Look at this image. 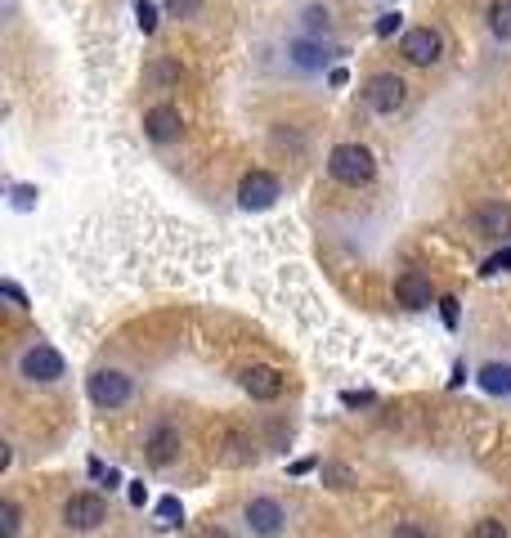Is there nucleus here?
Masks as SVG:
<instances>
[{
    "label": "nucleus",
    "mask_w": 511,
    "mask_h": 538,
    "mask_svg": "<svg viewBox=\"0 0 511 538\" xmlns=\"http://www.w3.org/2000/svg\"><path fill=\"white\" fill-rule=\"evenodd\" d=\"M328 175L345 188H363V184H373L377 180V158L373 149H363V144H337L328 153Z\"/></svg>",
    "instance_id": "1"
},
{
    "label": "nucleus",
    "mask_w": 511,
    "mask_h": 538,
    "mask_svg": "<svg viewBox=\"0 0 511 538\" xmlns=\"http://www.w3.org/2000/svg\"><path fill=\"white\" fill-rule=\"evenodd\" d=\"M86 395H90L95 409L112 413V409H126V404H130L135 381H130V373H121V368H95V373L86 377Z\"/></svg>",
    "instance_id": "2"
},
{
    "label": "nucleus",
    "mask_w": 511,
    "mask_h": 538,
    "mask_svg": "<svg viewBox=\"0 0 511 538\" xmlns=\"http://www.w3.org/2000/svg\"><path fill=\"white\" fill-rule=\"evenodd\" d=\"M19 377H23L27 386H54V381L67 377V364H63V355H58L50 342H32V346L19 355Z\"/></svg>",
    "instance_id": "3"
},
{
    "label": "nucleus",
    "mask_w": 511,
    "mask_h": 538,
    "mask_svg": "<svg viewBox=\"0 0 511 538\" xmlns=\"http://www.w3.org/2000/svg\"><path fill=\"white\" fill-rule=\"evenodd\" d=\"M363 104H368V112H377V117H395L408 104V81L399 73H373L368 81H363Z\"/></svg>",
    "instance_id": "4"
},
{
    "label": "nucleus",
    "mask_w": 511,
    "mask_h": 538,
    "mask_svg": "<svg viewBox=\"0 0 511 538\" xmlns=\"http://www.w3.org/2000/svg\"><path fill=\"white\" fill-rule=\"evenodd\" d=\"M243 525H247V534H252V538H278V534L287 529V511H283V503H278V498L256 494V498H247V503H243Z\"/></svg>",
    "instance_id": "5"
},
{
    "label": "nucleus",
    "mask_w": 511,
    "mask_h": 538,
    "mask_svg": "<svg viewBox=\"0 0 511 538\" xmlns=\"http://www.w3.org/2000/svg\"><path fill=\"white\" fill-rule=\"evenodd\" d=\"M278 197H283V180L274 171H265V166H256V171H247L238 180V207L243 211H269Z\"/></svg>",
    "instance_id": "6"
},
{
    "label": "nucleus",
    "mask_w": 511,
    "mask_h": 538,
    "mask_svg": "<svg viewBox=\"0 0 511 538\" xmlns=\"http://www.w3.org/2000/svg\"><path fill=\"white\" fill-rule=\"evenodd\" d=\"M58 520H63V529H72V534H95V529L108 520V503H104L99 494H72V498L63 503Z\"/></svg>",
    "instance_id": "7"
},
{
    "label": "nucleus",
    "mask_w": 511,
    "mask_h": 538,
    "mask_svg": "<svg viewBox=\"0 0 511 538\" xmlns=\"http://www.w3.org/2000/svg\"><path fill=\"white\" fill-rule=\"evenodd\" d=\"M175 457H180V427L171 418H158L149 427V435H143V462L158 466V471H166Z\"/></svg>",
    "instance_id": "8"
},
{
    "label": "nucleus",
    "mask_w": 511,
    "mask_h": 538,
    "mask_svg": "<svg viewBox=\"0 0 511 538\" xmlns=\"http://www.w3.org/2000/svg\"><path fill=\"white\" fill-rule=\"evenodd\" d=\"M399 54L413 67H435L445 58V41H440V32H435V27H408L399 36Z\"/></svg>",
    "instance_id": "9"
},
{
    "label": "nucleus",
    "mask_w": 511,
    "mask_h": 538,
    "mask_svg": "<svg viewBox=\"0 0 511 538\" xmlns=\"http://www.w3.org/2000/svg\"><path fill=\"white\" fill-rule=\"evenodd\" d=\"M471 234L480 242H511V207L507 202H480L471 211Z\"/></svg>",
    "instance_id": "10"
},
{
    "label": "nucleus",
    "mask_w": 511,
    "mask_h": 538,
    "mask_svg": "<svg viewBox=\"0 0 511 538\" xmlns=\"http://www.w3.org/2000/svg\"><path fill=\"white\" fill-rule=\"evenodd\" d=\"M143 134H149L153 144H180L184 140V112L175 104H153L149 112H143Z\"/></svg>",
    "instance_id": "11"
},
{
    "label": "nucleus",
    "mask_w": 511,
    "mask_h": 538,
    "mask_svg": "<svg viewBox=\"0 0 511 538\" xmlns=\"http://www.w3.org/2000/svg\"><path fill=\"white\" fill-rule=\"evenodd\" d=\"M332 54H345V50H332V45L319 41V36H297V41H287V63L297 67V73H323Z\"/></svg>",
    "instance_id": "12"
},
{
    "label": "nucleus",
    "mask_w": 511,
    "mask_h": 538,
    "mask_svg": "<svg viewBox=\"0 0 511 538\" xmlns=\"http://www.w3.org/2000/svg\"><path fill=\"white\" fill-rule=\"evenodd\" d=\"M211 449L221 453L225 466H243V462H252V453H256V449H252V435H247L238 422H225L221 431H215V435H211Z\"/></svg>",
    "instance_id": "13"
},
{
    "label": "nucleus",
    "mask_w": 511,
    "mask_h": 538,
    "mask_svg": "<svg viewBox=\"0 0 511 538\" xmlns=\"http://www.w3.org/2000/svg\"><path fill=\"white\" fill-rule=\"evenodd\" d=\"M238 386H243L256 404H274V399L283 395V386H287V381H283V373H278V368H269V364H252V368H243V373H238Z\"/></svg>",
    "instance_id": "14"
},
{
    "label": "nucleus",
    "mask_w": 511,
    "mask_h": 538,
    "mask_svg": "<svg viewBox=\"0 0 511 538\" xmlns=\"http://www.w3.org/2000/svg\"><path fill=\"white\" fill-rule=\"evenodd\" d=\"M395 301H399L404 310H430L435 288H430L426 274H417V269H404V274L395 279Z\"/></svg>",
    "instance_id": "15"
},
{
    "label": "nucleus",
    "mask_w": 511,
    "mask_h": 538,
    "mask_svg": "<svg viewBox=\"0 0 511 538\" xmlns=\"http://www.w3.org/2000/svg\"><path fill=\"white\" fill-rule=\"evenodd\" d=\"M180 81H184V67L175 58L158 54V58L143 63V86H149V90H175Z\"/></svg>",
    "instance_id": "16"
},
{
    "label": "nucleus",
    "mask_w": 511,
    "mask_h": 538,
    "mask_svg": "<svg viewBox=\"0 0 511 538\" xmlns=\"http://www.w3.org/2000/svg\"><path fill=\"white\" fill-rule=\"evenodd\" d=\"M301 27H306V36L328 41V36H332V10H328V5H306V10H301Z\"/></svg>",
    "instance_id": "17"
},
{
    "label": "nucleus",
    "mask_w": 511,
    "mask_h": 538,
    "mask_svg": "<svg viewBox=\"0 0 511 538\" xmlns=\"http://www.w3.org/2000/svg\"><path fill=\"white\" fill-rule=\"evenodd\" d=\"M484 23H489L493 41L511 45V0H493V5H489V14H484Z\"/></svg>",
    "instance_id": "18"
},
{
    "label": "nucleus",
    "mask_w": 511,
    "mask_h": 538,
    "mask_svg": "<svg viewBox=\"0 0 511 538\" xmlns=\"http://www.w3.org/2000/svg\"><path fill=\"white\" fill-rule=\"evenodd\" d=\"M480 386L489 395H511V364H484L480 368Z\"/></svg>",
    "instance_id": "19"
},
{
    "label": "nucleus",
    "mask_w": 511,
    "mask_h": 538,
    "mask_svg": "<svg viewBox=\"0 0 511 538\" xmlns=\"http://www.w3.org/2000/svg\"><path fill=\"white\" fill-rule=\"evenodd\" d=\"M319 476H323V485H328V489H341V494L359 485V476H354V471H350L345 462H323V466H319Z\"/></svg>",
    "instance_id": "20"
},
{
    "label": "nucleus",
    "mask_w": 511,
    "mask_h": 538,
    "mask_svg": "<svg viewBox=\"0 0 511 538\" xmlns=\"http://www.w3.org/2000/svg\"><path fill=\"white\" fill-rule=\"evenodd\" d=\"M19 525H23V511L14 498L0 503V538H19Z\"/></svg>",
    "instance_id": "21"
},
{
    "label": "nucleus",
    "mask_w": 511,
    "mask_h": 538,
    "mask_svg": "<svg viewBox=\"0 0 511 538\" xmlns=\"http://www.w3.org/2000/svg\"><path fill=\"white\" fill-rule=\"evenodd\" d=\"M135 23H139L143 36L158 32V5H153V0H135Z\"/></svg>",
    "instance_id": "22"
},
{
    "label": "nucleus",
    "mask_w": 511,
    "mask_h": 538,
    "mask_svg": "<svg viewBox=\"0 0 511 538\" xmlns=\"http://www.w3.org/2000/svg\"><path fill=\"white\" fill-rule=\"evenodd\" d=\"M471 538H511V529H507L498 516H484V520L471 525Z\"/></svg>",
    "instance_id": "23"
},
{
    "label": "nucleus",
    "mask_w": 511,
    "mask_h": 538,
    "mask_svg": "<svg viewBox=\"0 0 511 538\" xmlns=\"http://www.w3.org/2000/svg\"><path fill=\"white\" fill-rule=\"evenodd\" d=\"M166 14L171 19H197L202 14V0H166Z\"/></svg>",
    "instance_id": "24"
},
{
    "label": "nucleus",
    "mask_w": 511,
    "mask_h": 538,
    "mask_svg": "<svg viewBox=\"0 0 511 538\" xmlns=\"http://www.w3.org/2000/svg\"><path fill=\"white\" fill-rule=\"evenodd\" d=\"M158 516H162V525H180V520H184L180 498H162V503H158Z\"/></svg>",
    "instance_id": "25"
},
{
    "label": "nucleus",
    "mask_w": 511,
    "mask_h": 538,
    "mask_svg": "<svg viewBox=\"0 0 511 538\" xmlns=\"http://www.w3.org/2000/svg\"><path fill=\"white\" fill-rule=\"evenodd\" d=\"M502 269H511V242H507L498 256H489V260H484V269H480V274H502Z\"/></svg>",
    "instance_id": "26"
},
{
    "label": "nucleus",
    "mask_w": 511,
    "mask_h": 538,
    "mask_svg": "<svg viewBox=\"0 0 511 538\" xmlns=\"http://www.w3.org/2000/svg\"><path fill=\"white\" fill-rule=\"evenodd\" d=\"M399 23H404V14H399V10H395V14H382V19H377V27H373V32H377V36H382V41H386V36H395V32H399Z\"/></svg>",
    "instance_id": "27"
},
{
    "label": "nucleus",
    "mask_w": 511,
    "mask_h": 538,
    "mask_svg": "<svg viewBox=\"0 0 511 538\" xmlns=\"http://www.w3.org/2000/svg\"><path fill=\"white\" fill-rule=\"evenodd\" d=\"M391 538H426V529H422L417 520H399V525L391 529Z\"/></svg>",
    "instance_id": "28"
},
{
    "label": "nucleus",
    "mask_w": 511,
    "mask_h": 538,
    "mask_svg": "<svg viewBox=\"0 0 511 538\" xmlns=\"http://www.w3.org/2000/svg\"><path fill=\"white\" fill-rule=\"evenodd\" d=\"M0 292H5V296H10V301H14L19 310H27V292H23V288H19L14 279H5V283H0Z\"/></svg>",
    "instance_id": "29"
},
{
    "label": "nucleus",
    "mask_w": 511,
    "mask_h": 538,
    "mask_svg": "<svg viewBox=\"0 0 511 538\" xmlns=\"http://www.w3.org/2000/svg\"><path fill=\"white\" fill-rule=\"evenodd\" d=\"M32 202H36V188H32V184H19V188H14V207H19V211H27Z\"/></svg>",
    "instance_id": "30"
},
{
    "label": "nucleus",
    "mask_w": 511,
    "mask_h": 538,
    "mask_svg": "<svg viewBox=\"0 0 511 538\" xmlns=\"http://www.w3.org/2000/svg\"><path fill=\"white\" fill-rule=\"evenodd\" d=\"M440 314H445V323H449V327H458V301H453V296H445V301H440Z\"/></svg>",
    "instance_id": "31"
},
{
    "label": "nucleus",
    "mask_w": 511,
    "mask_h": 538,
    "mask_svg": "<svg viewBox=\"0 0 511 538\" xmlns=\"http://www.w3.org/2000/svg\"><path fill=\"white\" fill-rule=\"evenodd\" d=\"M341 399H345V404H373V395H368V390H345Z\"/></svg>",
    "instance_id": "32"
},
{
    "label": "nucleus",
    "mask_w": 511,
    "mask_h": 538,
    "mask_svg": "<svg viewBox=\"0 0 511 538\" xmlns=\"http://www.w3.org/2000/svg\"><path fill=\"white\" fill-rule=\"evenodd\" d=\"M193 538H229V534H225V529H221V525H206V529H197V534H193Z\"/></svg>",
    "instance_id": "33"
},
{
    "label": "nucleus",
    "mask_w": 511,
    "mask_h": 538,
    "mask_svg": "<svg viewBox=\"0 0 511 538\" xmlns=\"http://www.w3.org/2000/svg\"><path fill=\"white\" fill-rule=\"evenodd\" d=\"M306 471H314V462H310V457H301V462H291V476H306Z\"/></svg>",
    "instance_id": "34"
},
{
    "label": "nucleus",
    "mask_w": 511,
    "mask_h": 538,
    "mask_svg": "<svg viewBox=\"0 0 511 538\" xmlns=\"http://www.w3.org/2000/svg\"><path fill=\"white\" fill-rule=\"evenodd\" d=\"M143 498H149V494H143V485L135 480V485H130V503H135V507H143Z\"/></svg>",
    "instance_id": "35"
}]
</instances>
